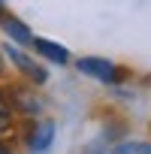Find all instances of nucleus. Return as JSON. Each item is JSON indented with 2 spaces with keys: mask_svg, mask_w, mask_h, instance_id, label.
<instances>
[{
  "mask_svg": "<svg viewBox=\"0 0 151 154\" xmlns=\"http://www.w3.org/2000/svg\"><path fill=\"white\" fill-rule=\"evenodd\" d=\"M79 69L85 75H94L100 82H118V66L106 57H82L79 60Z\"/></svg>",
  "mask_w": 151,
  "mask_h": 154,
  "instance_id": "obj_1",
  "label": "nucleus"
},
{
  "mask_svg": "<svg viewBox=\"0 0 151 154\" xmlns=\"http://www.w3.org/2000/svg\"><path fill=\"white\" fill-rule=\"evenodd\" d=\"M30 45H33L42 57H48L51 63H66V60H69L66 48H63V45H57V42H51V39H33Z\"/></svg>",
  "mask_w": 151,
  "mask_h": 154,
  "instance_id": "obj_2",
  "label": "nucleus"
},
{
  "mask_svg": "<svg viewBox=\"0 0 151 154\" xmlns=\"http://www.w3.org/2000/svg\"><path fill=\"white\" fill-rule=\"evenodd\" d=\"M51 139H54V124H51V121H42V124H36L33 133H30V148H33V151H48V148H51Z\"/></svg>",
  "mask_w": 151,
  "mask_h": 154,
  "instance_id": "obj_3",
  "label": "nucleus"
},
{
  "mask_svg": "<svg viewBox=\"0 0 151 154\" xmlns=\"http://www.w3.org/2000/svg\"><path fill=\"white\" fill-rule=\"evenodd\" d=\"M9 54H12V60H15V63H18V66H21V69L30 75V79H36V82H45V69H39V66H36L30 57H24V54H21V51H15V48H12Z\"/></svg>",
  "mask_w": 151,
  "mask_h": 154,
  "instance_id": "obj_4",
  "label": "nucleus"
},
{
  "mask_svg": "<svg viewBox=\"0 0 151 154\" xmlns=\"http://www.w3.org/2000/svg\"><path fill=\"white\" fill-rule=\"evenodd\" d=\"M112 154H151V142H121L112 148Z\"/></svg>",
  "mask_w": 151,
  "mask_h": 154,
  "instance_id": "obj_5",
  "label": "nucleus"
},
{
  "mask_svg": "<svg viewBox=\"0 0 151 154\" xmlns=\"http://www.w3.org/2000/svg\"><path fill=\"white\" fill-rule=\"evenodd\" d=\"M3 27H6V33H9V36H15V39H21V42H33L30 30H27V27H24L21 21H6Z\"/></svg>",
  "mask_w": 151,
  "mask_h": 154,
  "instance_id": "obj_6",
  "label": "nucleus"
},
{
  "mask_svg": "<svg viewBox=\"0 0 151 154\" xmlns=\"http://www.w3.org/2000/svg\"><path fill=\"white\" fill-rule=\"evenodd\" d=\"M6 127H12V106H9V100L0 94V130H6Z\"/></svg>",
  "mask_w": 151,
  "mask_h": 154,
  "instance_id": "obj_7",
  "label": "nucleus"
},
{
  "mask_svg": "<svg viewBox=\"0 0 151 154\" xmlns=\"http://www.w3.org/2000/svg\"><path fill=\"white\" fill-rule=\"evenodd\" d=\"M0 15H3V0H0Z\"/></svg>",
  "mask_w": 151,
  "mask_h": 154,
  "instance_id": "obj_8",
  "label": "nucleus"
}]
</instances>
